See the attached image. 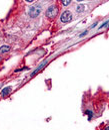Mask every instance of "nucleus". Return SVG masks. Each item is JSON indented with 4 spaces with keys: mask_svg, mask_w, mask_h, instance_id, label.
<instances>
[{
    "mask_svg": "<svg viewBox=\"0 0 109 130\" xmlns=\"http://www.w3.org/2000/svg\"><path fill=\"white\" fill-rule=\"evenodd\" d=\"M61 2H62V4H63V5H68L70 2H71V0H61Z\"/></svg>",
    "mask_w": 109,
    "mask_h": 130,
    "instance_id": "7",
    "label": "nucleus"
},
{
    "mask_svg": "<svg viewBox=\"0 0 109 130\" xmlns=\"http://www.w3.org/2000/svg\"><path fill=\"white\" fill-rule=\"evenodd\" d=\"M9 50H10V47H8V46H3V47H1V48H0V54L9 52Z\"/></svg>",
    "mask_w": 109,
    "mask_h": 130,
    "instance_id": "4",
    "label": "nucleus"
},
{
    "mask_svg": "<svg viewBox=\"0 0 109 130\" xmlns=\"http://www.w3.org/2000/svg\"><path fill=\"white\" fill-rule=\"evenodd\" d=\"M26 1H27V2H31V1H32V0H26Z\"/></svg>",
    "mask_w": 109,
    "mask_h": 130,
    "instance_id": "8",
    "label": "nucleus"
},
{
    "mask_svg": "<svg viewBox=\"0 0 109 130\" xmlns=\"http://www.w3.org/2000/svg\"><path fill=\"white\" fill-rule=\"evenodd\" d=\"M77 11H78V12H83L84 11V5H78V6H77Z\"/></svg>",
    "mask_w": 109,
    "mask_h": 130,
    "instance_id": "6",
    "label": "nucleus"
},
{
    "mask_svg": "<svg viewBox=\"0 0 109 130\" xmlns=\"http://www.w3.org/2000/svg\"><path fill=\"white\" fill-rule=\"evenodd\" d=\"M57 13H58V8L55 5H52L48 8L47 11H46V16L52 18V17H55L57 15Z\"/></svg>",
    "mask_w": 109,
    "mask_h": 130,
    "instance_id": "1",
    "label": "nucleus"
},
{
    "mask_svg": "<svg viewBox=\"0 0 109 130\" xmlns=\"http://www.w3.org/2000/svg\"><path fill=\"white\" fill-rule=\"evenodd\" d=\"M106 129H109V126H108V127H106Z\"/></svg>",
    "mask_w": 109,
    "mask_h": 130,
    "instance_id": "9",
    "label": "nucleus"
},
{
    "mask_svg": "<svg viewBox=\"0 0 109 130\" xmlns=\"http://www.w3.org/2000/svg\"><path fill=\"white\" fill-rule=\"evenodd\" d=\"M10 90H11V88H10V87H7V88L3 89V91H2V96L4 97V96L8 95V94L10 93Z\"/></svg>",
    "mask_w": 109,
    "mask_h": 130,
    "instance_id": "5",
    "label": "nucleus"
},
{
    "mask_svg": "<svg viewBox=\"0 0 109 130\" xmlns=\"http://www.w3.org/2000/svg\"><path fill=\"white\" fill-rule=\"evenodd\" d=\"M40 11H41V9H40V7H39V6H37V5L32 6V7L30 8V10H29V15H30L31 17L35 18V17H37V16L39 15Z\"/></svg>",
    "mask_w": 109,
    "mask_h": 130,
    "instance_id": "2",
    "label": "nucleus"
},
{
    "mask_svg": "<svg viewBox=\"0 0 109 130\" xmlns=\"http://www.w3.org/2000/svg\"><path fill=\"white\" fill-rule=\"evenodd\" d=\"M78 1H83V0H78Z\"/></svg>",
    "mask_w": 109,
    "mask_h": 130,
    "instance_id": "10",
    "label": "nucleus"
},
{
    "mask_svg": "<svg viewBox=\"0 0 109 130\" xmlns=\"http://www.w3.org/2000/svg\"><path fill=\"white\" fill-rule=\"evenodd\" d=\"M60 19H61L62 22H69V21L72 19V14H71V12L68 11V10H67V11H64L63 13H62Z\"/></svg>",
    "mask_w": 109,
    "mask_h": 130,
    "instance_id": "3",
    "label": "nucleus"
}]
</instances>
